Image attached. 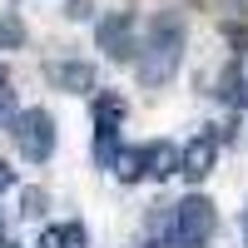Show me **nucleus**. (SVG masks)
Segmentation results:
<instances>
[{
  "instance_id": "11",
  "label": "nucleus",
  "mask_w": 248,
  "mask_h": 248,
  "mask_svg": "<svg viewBox=\"0 0 248 248\" xmlns=\"http://www.w3.org/2000/svg\"><path fill=\"white\" fill-rule=\"evenodd\" d=\"M94 119H99V124H119V119H124V99H119V94H99V99H94Z\"/></svg>"
},
{
  "instance_id": "3",
  "label": "nucleus",
  "mask_w": 248,
  "mask_h": 248,
  "mask_svg": "<svg viewBox=\"0 0 248 248\" xmlns=\"http://www.w3.org/2000/svg\"><path fill=\"white\" fill-rule=\"evenodd\" d=\"M10 129H15V144H20V154L30 164H45L55 154V119H50V109H20Z\"/></svg>"
},
{
  "instance_id": "12",
  "label": "nucleus",
  "mask_w": 248,
  "mask_h": 248,
  "mask_svg": "<svg viewBox=\"0 0 248 248\" xmlns=\"http://www.w3.org/2000/svg\"><path fill=\"white\" fill-rule=\"evenodd\" d=\"M10 105H15V94H10V75L0 70V114H10Z\"/></svg>"
},
{
  "instance_id": "7",
  "label": "nucleus",
  "mask_w": 248,
  "mask_h": 248,
  "mask_svg": "<svg viewBox=\"0 0 248 248\" xmlns=\"http://www.w3.org/2000/svg\"><path fill=\"white\" fill-rule=\"evenodd\" d=\"M174 169H179V149H174V144H144V174L169 179Z\"/></svg>"
},
{
  "instance_id": "2",
  "label": "nucleus",
  "mask_w": 248,
  "mask_h": 248,
  "mask_svg": "<svg viewBox=\"0 0 248 248\" xmlns=\"http://www.w3.org/2000/svg\"><path fill=\"white\" fill-rule=\"evenodd\" d=\"M214 229H218L214 203L203 194H189L184 203H174V238H169V248H203L214 238Z\"/></svg>"
},
{
  "instance_id": "15",
  "label": "nucleus",
  "mask_w": 248,
  "mask_h": 248,
  "mask_svg": "<svg viewBox=\"0 0 248 248\" xmlns=\"http://www.w3.org/2000/svg\"><path fill=\"white\" fill-rule=\"evenodd\" d=\"M10 184H15V174H10V164H5V159H0V194H5V189H10Z\"/></svg>"
},
{
  "instance_id": "5",
  "label": "nucleus",
  "mask_w": 248,
  "mask_h": 248,
  "mask_svg": "<svg viewBox=\"0 0 248 248\" xmlns=\"http://www.w3.org/2000/svg\"><path fill=\"white\" fill-rule=\"evenodd\" d=\"M214 159H218V134L209 129V134H199L194 144L179 149V169H184V179H209Z\"/></svg>"
},
{
  "instance_id": "8",
  "label": "nucleus",
  "mask_w": 248,
  "mask_h": 248,
  "mask_svg": "<svg viewBox=\"0 0 248 248\" xmlns=\"http://www.w3.org/2000/svg\"><path fill=\"white\" fill-rule=\"evenodd\" d=\"M40 248H85V223H50L40 233Z\"/></svg>"
},
{
  "instance_id": "1",
  "label": "nucleus",
  "mask_w": 248,
  "mask_h": 248,
  "mask_svg": "<svg viewBox=\"0 0 248 248\" xmlns=\"http://www.w3.org/2000/svg\"><path fill=\"white\" fill-rule=\"evenodd\" d=\"M184 40H189V30H184V15L179 10H159L149 20V30H144V55H139V85L144 90H159L169 85V79L179 75L184 65Z\"/></svg>"
},
{
  "instance_id": "4",
  "label": "nucleus",
  "mask_w": 248,
  "mask_h": 248,
  "mask_svg": "<svg viewBox=\"0 0 248 248\" xmlns=\"http://www.w3.org/2000/svg\"><path fill=\"white\" fill-rule=\"evenodd\" d=\"M94 40H99V50H105L109 60H129V55H134V15H129V10L105 15V20L94 25Z\"/></svg>"
},
{
  "instance_id": "9",
  "label": "nucleus",
  "mask_w": 248,
  "mask_h": 248,
  "mask_svg": "<svg viewBox=\"0 0 248 248\" xmlns=\"http://www.w3.org/2000/svg\"><path fill=\"white\" fill-rule=\"evenodd\" d=\"M114 159H119V124H99V134H94V164L114 169Z\"/></svg>"
},
{
  "instance_id": "14",
  "label": "nucleus",
  "mask_w": 248,
  "mask_h": 248,
  "mask_svg": "<svg viewBox=\"0 0 248 248\" xmlns=\"http://www.w3.org/2000/svg\"><path fill=\"white\" fill-rule=\"evenodd\" d=\"M229 40H233V45H238V55L248 50V30H243V25H229Z\"/></svg>"
},
{
  "instance_id": "13",
  "label": "nucleus",
  "mask_w": 248,
  "mask_h": 248,
  "mask_svg": "<svg viewBox=\"0 0 248 248\" xmlns=\"http://www.w3.org/2000/svg\"><path fill=\"white\" fill-rule=\"evenodd\" d=\"M40 209H45V194L30 189V194H25V214H40Z\"/></svg>"
},
{
  "instance_id": "6",
  "label": "nucleus",
  "mask_w": 248,
  "mask_h": 248,
  "mask_svg": "<svg viewBox=\"0 0 248 248\" xmlns=\"http://www.w3.org/2000/svg\"><path fill=\"white\" fill-rule=\"evenodd\" d=\"M50 79H55L60 90H70V94H90V90H94V70H90V65H79V60L50 65Z\"/></svg>"
},
{
  "instance_id": "10",
  "label": "nucleus",
  "mask_w": 248,
  "mask_h": 248,
  "mask_svg": "<svg viewBox=\"0 0 248 248\" xmlns=\"http://www.w3.org/2000/svg\"><path fill=\"white\" fill-rule=\"evenodd\" d=\"M114 174H119L124 184H139V179H144V149H119Z\"/></svg>"
}]
</instances>
